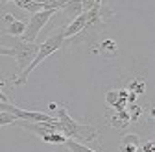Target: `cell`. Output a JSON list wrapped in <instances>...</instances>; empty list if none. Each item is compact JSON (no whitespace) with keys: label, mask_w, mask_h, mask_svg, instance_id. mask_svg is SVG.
<instances>
[{"label":"cell","mask_w":155,"mask_h":152,"mask_svg":"<svg viewBox=\"0 0 155 152\" xmlns=\"http://www.w3.org/2000/svg\"><path fill=\"white\" fill-rule=\"evenodd\" d=\"M87 24V11H83L81 15H78L76 19H72V21L63 28V35H65V41L67 39H72L74 35H78Z\"/></svg>","instance_id":"5"},{"label":"cell","mask_w":155,"mask_h":152,"mask_svg":"<svg viewBox=\"0 0 155 152\" xmlns=\"http://www.w3.org/2000/svg\"><path fill=\"white\" fill-rule=\"evenodd\" d=\"M0 85H2V84H0ZM0 102H9V100H8V97L4 95V91H2V89H0Z\"/></svg>","instance_id":"15"},{"label":"cell","mask_w":155,"mask_h":152,"mask_svg":"<svg viewBox=\"0 0 155 152\" xmlns=\"http://www.w3.org/2000/svg\"><path fill=\"white\" fill-rule=\"evenodd\" d=\"M18 119L15 115H11V113L8 111H0V126H6V124H15Z\"/></svg>","instance_id":"12"},{"label":"cell","mask_w":155,"mask_h":152,"mask_svg":"<svg viewBox=\"0 0 155 152\" xmlns=\"http://www.w3.org/2000/svg\"><path fill=\"white\" fill-rule=\"evenodd\" d=\"M144 89H146V84H144V80H139V82H133L131 85H129V93H135L139 97V95H142L144 93Z\"/></svg>","instance_id":"13"},{"label":"cell","mask_w":155,"mask_h":152,"mask_svg":"<svg viewBox=\"0 0 155 152\" xmlns=\"http://www.w3.org/2000/svg\"><path fill=\"white\" fill-rule=\"evenodd\" d=\"M55 109H57V104L55 102H50L48 104V111H55Z\"/></svg>","instance_id":"16"},{"label":"cell","mask_w":155,"mask_h":152,"mask_svg":"<svg viewBox=\"0 0 155 152\" xmlns=\"http://www.w3.org/2000/svg\"><path fill=\"white\" fill-rule=\"evenodd\" d=\"M65 143H67V147H68V150H70V152H96V150H92V148L85 147L83 143H78L76 139H67Z\"/></svg>","instance_id":"11"},{"label":"cell","mask_w":155,"mask_h":152,"mask_svg":"<svg viewBox=\"0 0 155 152\" xmlns=\"http://www.w3.org/2000/svg\"><path fill=\"white\" fill-rule=\"evenodd\" d=\"M4 21L8 24L6 28V35H11V37H21L24 28H26V22L18 21V19H15L11 13H4Z\"/></svg>","instance_id":"6"},{"label":"cell","mask_w":155,"mask_h":152,"mask_svg":"<svg viewBox=\"0 0 155 152\" xmlns=\"http://www.w3.org/2000/svg\"><path fill=\"white\" fill-rule=\"evenodd\" d=\"M70 19H76L78 15L83 13V6H81V0H65V4L61 8Z\"/></svg>","instance_id":"10"},{"label":"cell","mask_w":155,"mask_h":152,"mask_svg":"<svg viewBox=\"0 0 155 152\" xmlns=\"http://www.w3.org/2000/svg\"><path fill=\"white\" fill-rule=\"evenodd\" d=\"M15 54H17L15 47H2V45H0V56H9V58H15Z\"/></svg>","instance_id":"14"},{"label":"cell","mask_w":155,"mask_h":152,"mask_svg":"<svg viewBox=\"0 0 155 152\" xmlns=\"http://www.w3.org/2000/svg\"><path fill=\"white\" fill-rule=\"evenodd\" d=\"M140 147V137L137 134H126L120 143V152H137Z\"/></svg>","instance_id":"7"},{"label":"cell","mask_w":155,"mask_h":152,"mask_svg":"<svg viewBox=\"0 0 155 152\" xmlns=\"http://www.w3.org/2000/svg\"><path fill=\"white\" fill-rule=\"evenodd\" d=\"M63 45H65V35H63V28H61L59 32L48 35V39H46L45 43L37 45V52H35V56H33V60L30 61V65H28L24 71H21V72H18L15 78H13V85H24V84L28 82V76L33 72V69L39 67V65H41V63L48 58V56H52L55 50H59Z\"/></svg>","instance_id":"1"},{"label":"cell","mask_w":155,"mask_h":152,"mask_svg":"<svg viewBox=\"0 0 155 152\" xmlns=\"http://www.w3.org/2000/svg\"><path fill=\"white\" fill-rule=\"evenodd\" d=\"M55 119L59 121V132L67 137V139H80V141H96L98 139V130L91 124H80L78 121H74L67 106H61L55 109Z\"/></svg>","instance_id":"2"},{"label":"cell","mask_w":155,"mask_h":152,"mask_svg":"<svg viewBox=\"0 0 155 152\" xmlns=\"http://www.w3.org/2000/svg\"><path fill=\"white\" fill-rule=\"evenodd\" d=\"M55 15V9H43V11H37L31 13L30 21L26 22V28L22 32V35L18 37V41H24V43H35L39 32L43 30L45 24H48V21Z\"/></svg>","instance_id":"3"},{"label":"cell","mask_w":155,"mask_h":152,"mask_svg":"<svg viewBox=\"0 0 155 152\" xmlns=\"http://www.w3.org/2000/svg\"><path fill=\"white\" fill-rule=\"evenodd\" d=\"M98 52L104 56V58H114L118 54V45H116L114 39H104L98 45Z\"/></svg>","instance_id":"8"},{"label":"cell","mask_w":155,"mask_h":152,"mask_svg":"<svg viewBox=\"0 0 155 152\" xmlns=\"http://www.w3.org/2000/svg\"><path fill=\"white\" fill-rule=\"evenodd\" d=\"M2 2H13V4H17L21 9L28 11V13H37V11H43L45 9L43 4L33 2V0H2Z\"/></svg>","instance_id":"9"},{"label":"cell","mask_w":155,"mask_h":152,"mask_svg":"<svg viewBox=\"0 0 155 152\" xmlns=\"http://www.w3.org/2000/svg\"><path fill=\"white\" fill-rule=\"evenodd\" d=\"M17 54H15V61H17V67H18V72L24 71L30 61L33 60V56L37 52V43H24V41H18V45L15 47Z\"/></svg>","instance_id":"4"}]
</instances>
